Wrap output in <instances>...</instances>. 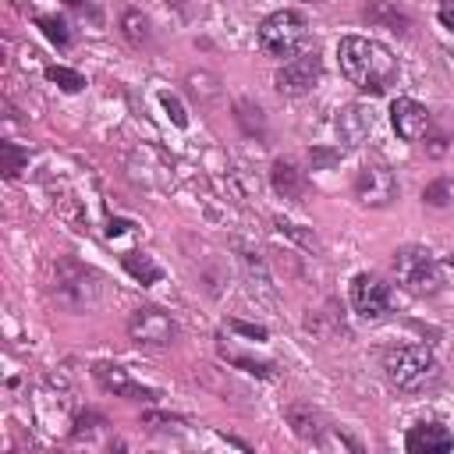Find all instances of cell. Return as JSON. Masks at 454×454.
<instances>
[{"label":"cell","instance_id":"cell-1","mask_svg":"<svg viewBox=\"0 0 454 454\" xmlns=\"http://www.w3.org/2000/svg\"><path fill=\"white\" fill-rule=\"evenodd\" d=\"M337 64H340V74L358 92H369V96H380L397 82V57L383 43L365 35H344L337 43Z\"/></svg>","mask_w":454,"mask_h":454},{"label":"cell","instance_id":"cell-2","mask_svg":"<svg viewBox=\"0 0 454 454\" xmlns=\"http://www.w3.org/2000/svg\"><path fill=\"white\" fill-rule=\"evenodd\" d=\"M383 376L397 390L415 394V390H426L429 383H436L440 365H436L433 351L422 344H394L383 351Z\"/></svg>","mask_w":454,"mask_h":454},{"label":"cell","instance_id":"cell-3","mask_svg":"<svg viewBox=\"0 0 454 454\" xmlns=\"http://www.w3.org/2000/svg\"><path fill=\"white\" fill-rule=\"evenodd\" d=\"M50 291H53L57 305H64L67 312H89V309L99 305L103 280L85 262H78L71 255H60L57 266H53V287Z\"/></svg>","mask_w":454,"mask_h":454},{"label":"cell","instance_id":"cell-4","mask_svg":"<svg viewBox=\"0 0 454 454\" xmlns=\"http://www.w3.org/2000/svg\"><path fill=\"white\" fill-rule=\"evenodd\" d=\"M312 32H309V21L301 11H273L270 18H262L259 25V46L270 53V57H298L305 46H309Z\"/></svg>","mask_w":454,"mask_h":454},{"label":"cell","instance_id":"cell-5","mask_svg":"<svg viewBox=\"0 0 454 454\" xmlns=\"http://www.w3.org/2000/svg\"><path fill=\"white\" fill-rule=\"evenodd\" d=\"M390 266H394V277H397V284H401L404 291L422 294V298L440 291V266H436V259H433L429 248H422V245H404V248L394 252Z\"/></svg>","mask_w":454,"mask_h":454},{"label":"cell","instance_id":"cell-6","mask_svg":"<svg viewBox=\"0 0 454 454\" xmlns=\"http://www.w3.org/2000/svg\"><path fill=\"white\" fill-rule=\"evenodd\" d=\"M128 337L138 344V348H170L177 340V323L170 312L156 309V305H142L128 316Z\"/></svg>","mask_w":454,"mask_h":454},{"label":"cell","instance_id":"cell-7","mask_svg":"<svg viewBox=\"0 0 454 454\" xmlns=\"http://www.w3.org/2000/svg\"><path fill=\"white\" fill-rule=\"evenodd\" d=\"M319 74H323L319 53H316V50H305V53H298V57H291V60H284V64L277 67L273 85H277L280 96H305V92L316 89Z\"/></svg>","mask_w":454,"mask_h":454},{"label":"cell","instance_id":"cell-8","mask_svg":"<svg viewBox=\"0 0 454 454\" xmlns=\"http://www.w3.org/2000/svg\"><path fill=\"white\" fill-rule=\"evenodd\" d=\"M355 199L362 206H372V209L390 206L397 199V177H394V170L383 167V163H365L358 170V177H355Z\"/></svg>","mask_w":454,"mask_h":454},{"label":"cell","instance_id":"cell-9","mask_svg":"<svg viewBox=\"0 0 454 454\" xmlns=\"http://www.w3.org/2000/svg\"><path fill=\"white\" fill-rule=\"evenodd\" d=\"M351 305L362 319H383L390 312V287L372 273H358L351 280Z\"/></svg>","mask_w":454,"mask_h":454},{"label":"cell","instance_id":"cell-10","mask_svg":"<svg viewBox=\"0 0 454 454\" xmlns=\"http://www.w3.org/2000/svg\"><path fill=\"white\" fill-rule=\"evenodd\" d=\"M333 128H337V138L344 145H365L376 135V114L362 103H348V106L337 110Z\"/></svg>","mask_w":454,"mask_h":454},{"label":"cell","instance_id":"cell-11","mask_svg":"<svg viewBox=\"0 0 454 454\" xmlns=\"http://www.w3.org/2000/svg\"><path fill=\"white\" fill-rule=\"evenodd\" d=\"M92 376H96L99 387L110 390L114 397H128V401H153V397H156L153 387H142L138 380H131L128 369H121V365H114V362H96V365H92Z\"/></svg>","mask_w":454,"mask_h":454},{"label":"cell","instance_id":"cell-12","mask_svg":"<svg viewBox=\"0 0 454 454\" xmlns=\"http://www.w3.org/2000/svg\"><path fill=\"white\" fill-rule=\"evenodd\" d=\"M390 124L404 142H419L429 131V110L408 96H397L390 103Z\"/></svg>","mask_w":454,"mask_h":454},{"label":"cell","instance_id":"cell-13","mask_svg":"<svg viewBox=\"0 0 454 454\" xmlns=\"http://www.w3.org/2000/svg\"><path fill=\"white\" fill-rule=\"evenodd\" d=\"M404 447H408V454H440V450L454 447V433L440 422H419L408 429Z\"/></svg>","mask_w":454,"mask_h":454},{"label":"cell","instance_id":"cell-14","mask_svg":"<svg viewBox=\"0 0 454 454\" xmlns=\"http://www.w3.org/2000/svg\"><path fill=\"white\" fill-rule=\"evenodd\" d=\"M270 184L277 195L291 199V202H305L309 195V181H305V170H298L291 160H273L270 167Z\"/></svg>","mask_w":454,"mask_h":454},{"label":"cell","instance_id":"cell-15","mask_svg":"<svg viewBox=\"0 0 454 454\" xmlns=\"http://www.w3.org/2000/svg\"><path fill=\"white\" fill-rule=\"evenodd\" d=\"M284 419H287V426L294 429V436H298V440H305V443H319V436L326 433L323 415H319L312 404H305V401L291 404V408L284 411Z\"/></svg>","mask_w":454,"mask_h":454},{"label":"cell","instance_id":"cell-16","mask_svg":"<svg viewBox=\"0 0 454 454\" xmlns=\"http://www.w3.org/2000/svg\"><path fill=\"white\" fill-rule=\"evenodd\" d=\"M216 351H220V358L223 362H231V365H238V369H245V372H255V376H262V380H273L277 376V365L273 362H266V358H252V355H241L238 348H231L223 337L216 340Z\"/></svg>","mask_w":454,"mask_h":454},{"label":"cell","instance_id":"cell-17","mask_svg":"<svg viewBox=\"0 0 454 454\" xmlns=\"http://www.w3.org/2000/svg\"><path fill=\"white\" fill-rule=\"evenodd\" d=\"M188 89H192V96L199 99V106H216L220 96H223L220 78L209 74V71H192V74H188Z\"/></svg>","mask_w":454,"mask_h":454},{"label":"cell","instance_id":"cell-18","mask_svg":"<svg viewBox=\"0 0 454 454\" xmlns=\"http://www.w3.org/2000/svg\"><path fill=\"white\" fill-rule=\"evenodd\" d=\"M241 266H245V280L252 284V291L259 287L266 298H273V280H270V270H266L262 255L252 252V248H241Z\"/></svg>","mask_w":454,"mask_h":454},{"label":"cell","instance_id":"cell-19","mask_svg":"<svg viewBox=\"0 0 454 454\" xmlns=\"http://www.w3.org/2000/svg\"><path fill=\"white\" fill-rule=\"evenodd\" d=\"M362 18H365V21H376V25H383V28H390V32H408V28H411V18H408L404 11H397V7H390V4H369V7L362 11Z\"/></svg>","mask_w":454,"mask_h":454},{"label":"cell","instance_id":"cell-20","mask_svg":"<svg viewBox=\"0 0 454 454\" xmlns=\"http://www.w3.org/2000/svg\"><path fill=\"white\" fill-rule=\"evenodd\" d=\"M234 121L241 124V131L245 135H252V138H266V117H262V110L252 103V99H238L234 103Z\"/></svg>","mask_w":454,"mask_h":454},{"label":"cell","instance_id":"cell-21","mask_svg":"<svg viewBox=\"0 0 454 454\" xmlns=\"http://www.w3.org/2000/svg\"><path fill=\"white\" fill-rule=\"evenodd\" d=\"M121 266L138 280V284H156L160 277H163V270L153 262V255H145V252H124L121 255Z\"/></svg>","mask_w":454,"mask_h":454},{"label":"cell","instance_id":"cell-22","mask_svg":"<svg viewBox=\"0 0 454 454\" xmlns=\"http://www.w3.org/2000/svg\"><path fill=\"white\" fill-rule=\"evenodd\" d=\"M0 156H4V177H7V181H14V177L28 167V149H21V145L11 142V138L0 142Z\"/></svg>","mask_w":454,"mask_h":454},{"label":"cell","instance_id":"cell-23","mask_svg":"<svg viewBox=\"0 0 454 454\" xmlns=\"http://www.w3.org/2000/svg\"><path fill=\"white\" fill-rule=\"evenodd\" d=\"M121 32H124V39H128L131 46H145V43H149V21H145V14L124 11V14H121Z\"/></svg>","mask_w":454,"mask_h":454},{"label":"cell","instance_id":"cell-24","mask_svg":"<svg viewBox=\"0 0 454 454\" xmlns=\"http://www.w3.org/2000/svg\"><path fill=\"white\" fill-rule=\"evenodd\" d=\"M35 25L43 28V35H46L53 46H67V43H71V28H67L64 18H57V14H39Z\"/></svg>","mask_w":454,"mask_h":454},{"label":"cell","instance_id":"cell-25","mask_svg":"<svg viewBox=\"0 0 454 454\" xmlns=\"http://www.w3.org/2000/svg\"><path fill=\"white\" fill-rule=\"evenodd\" d=\"M46 78L57 82L64 92H82V89H85V78H82L78 71L64 67V64H50V67H46Z\"/></svg>","mask_w":454,"mask_h":454},{"label":"cell","instance_id":"cell-26","mask_svg":"<svg viewBox=\"0 0 454 454\" xmlns=\"http://www.w3.org/2000/svg\"><path fill=\"white\" fill-rule=\"evenodd\" d=\"M273 227H277V234H284V238L298 241L301 248H309V252H319V238H316L312 231H305V227H298V223H287V220H277Z\"/></svg>","mask_w":454,"mask_h":454},{"label":"cell","instance_id":"cell-27","mask_svg":"<svg viewBox=\"0 0 454 454\" xmlns=\"http://www.w3.org/2000/svg\"><path fill=\"white\" fill-rule=\"evenodd\" d=\"M106 422H103V415H96V411H82L78 419H74V429H71V440H89L96 429H103Z\"/></svg>","mask_w":454,"mask_h":454},{"label":"cell","instance_id":"cell-28","mask_svg":"<svg viewBox=\"0 0 454 454\" xmlns=\"http://www.w3.org/2000/svg\"><path fill=\"white\" fill-rule=\"evenodd\" d=\"M160 103H163L167 117H170L177 128H188V114H184V106H181V99H177L174 92H160Z\"/></svg>","mask_w":454,"mask_h":454},{"label":"cell","instance_id":"cell-29","mask_svg":"<svg viewBox=\"0 0 454 454\" xmlns=\"http://www.w3.org/2000/svg\"><path fill=\"white\" fill-rule=\"evenodd\" d=\"M422 202L429 206H447L450 202V181H433L422 188Z\"/></svg>","mask_w":454,"mask_h":454},{"label":"cell","instance_id":"cell-30","mask_svg":"<svg viewBox=\"0 0 454 454\" xmlns=\"http://www.w3.org/2000/svg\"><path fill=\"white\" fill-rule=\"evenodd\" d=\"M337 160H340V149H319V145L309 149V167H312V170H326V167L337 163Z\"/></svg>","mask_w":454,"mask_h":454},{"label":"cell","instance_id":"cell-31","mask_svg":"<svg viewBox=\"0 0 454 454\" xmlns=\"http://www.w3.org/2000/svg\"><path fill=\"white\" fill-rule=\"evenodd\" d=\"M227 330H234V333H241V337H248V340H266V326H259V323L227 319Z\"/></svg>","mask_w":454,"mask_h":454},{"label":"cell","instance_id":"cell-32","mask_svg":"<svg viewBox=\"0 0 454 454\" xmlns=\"http://www.w3.org/2000/svg\"><path fill=\"white\" fill-rule=\"evenodd\" d=\"M447 145H450V138H447L443 131H436V135H429V138H426V153H429L433 160H440V156L447 153Z\"/></svg>","mask_w":454,"mask_h":454},{"label":"cell","instance_id":"cell-33","mask_svg":"<svg viewBox=\"0 0 454 454\" xmlns=\"http://www.w3.org/2000/svg\"><path fill=\"white\" fill-rule=\"evenodd\" d=\"M142 426H181V419L177 415H163V411H145Z\"/></svg>","mask_w":454,"mask_h":454},{"label":"cell","instance_id":"cell-34","mask_svg":"<svg viewBox=\"0 0 454 454\" xmlns=\"http://www.w3.org/2000/svg\"><path fill=\"white\" fill-rule=\"evenodd\" d=\"M436 18H440V25H443L447 32H454V0H443L440 11H436Z\"/></svg>","mask_w":454,"mask_h":454},{"label":"cell","instance_id":"cell-35","mask_svg":"<svg viewBox=\"0 0 454 454\" xmlns=\"http://www.w3.org/2000/svg\"><path fill=\"white\" fill-rule=\"evenodd\" d=\"M135 223L131 220H110L106 223V238H117V234H124V231H131Z\"/></svg>","mask_w":454,"mask_h":454},{"label":"cell","instance_id":"cell-36","mask_svg":"<svg viewBox=\"0 0 454 454\" xmlns=\"http://www.w3.org/2000/svg\"><path fill=\"white\" fill-rule=\"evenodd\" d=\"M67 7H85V0H64Z\"/></svg>","mask_w":454,"mask_h":454},{"label":"cell","instance_id":"cell-37","mask_svg":"<svg viewBox=\"0 0 454 454\" xmlns=\"http://www.w3.org/2000/svg\"><path fill=\"white\" fill-rule=\"evenodd\" d=\"M298 4H323V0H298Z\"/></svg>","mask_w":454,"mask_h":454},{"label":"cell","instance_id":"cell-38","mask_svg":"<svg viewBox=\"0 0 454 454\" xmlns=\"http://www.w3.org/2000/svg\"><path fill=\"white\" fill-rule=\"evenodd\" d=\"M447 266H450V270H454V255H450V259H447Z\"/></svg>","mask_w":454,"mask_h":454}]
</instances>
